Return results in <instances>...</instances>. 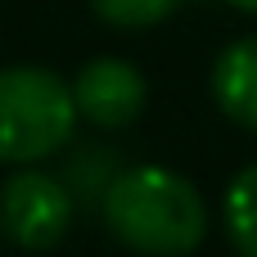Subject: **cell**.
Masks as SVG:
<instances>
[{"mask_svg":"<svg viewBox=\"0 0 257 257\" xmlns=\"http://www.w3.org/2000/svg\"><path fill=\"white\" fill-rule=\"evenodd\" d=\"M104 226L145 257H185L208 235V203L190 176L172 167H126L104 190Z\"/></svg>","mask_w":257,"mask_h":257,"instance_id":"obj_1","label":"cell"},{"mask_svg":"<svg viewBox=\"0 0 257 257\" xmlns=\"http://www.w3.org/2000/svg\"><path fill=\"white\" fill-rule=\"evenodd\" d=\"M77 99L50 68H5L0 72V163L27 167L59 154L77 126Z\"/></svg>","mask_w":257,"mask_h":257,"instance_id":"obj_2","label":"cell"},{"mask_svg":"<svg viewBox=\"0 0 257 257\" xmlns=\"http://www.w3.org/2000/svg\"><path fill=\"white\" fill-rule=\"evenodd\" d=\"M0 230L18 248H54L72 230V194L59 176L36 172L32 163L0 185Z\"/></svg>","mask_w":257,"mask_h":257,"instance_id":"obj_3","label":"cell"},{"mask_svg":"<svg viewBox=\"0 0 257 257\" xmlns=\"http://www.w3.org/2000/svg\"><path fill=\"white\" fill-rule=\"evenodd\" d=\"M72 99H77V113L86 122L117 131L145 113L149 86H145V72L126 59H90L72 77Z\"/></svg>","mask_w":257,"mask_h":257,"instance_id":"obj_4","label":"cell"},{"mask_svg":"<svg viewBox=\"0 0 257 257\" xmlns=\"http://www.w3.org/2000/svg\"><path fill=\"white\" fill-rule=\"evenodd\" d=\"M212 99L239 126L257 131V36L226 45L212 63Z\"/></svg>","mask_w":257,"mask_h":257,"instance_id":"obj_5","label":"cell"},{"mask_svg":"<svg viewBox=\"0 0 257 257\" xmlns=\"http://www.w3.org/2000/svg\"><path fill=\"white\" fill-rule=\"evenodd\" d=\"M221 212H226V235L239 248V257H257V163L230 181Z\"/></svg>","mask_w":257,"mask_h":257,"instance_id":"obj_6","label":"cell"},{"mask_svg":"<svg viewBox=\"0 0 257 257\" xmlns=\"http://www.w3.org/2000/svg\"><path fill=\"white\" fill-rule=\"evenodd\" d=\"M90 9L113 27H154L181 9V0H90Z\"/></svg>","mask_w":257,"mask_h":257,"instance_id":"obj_7","label":"cell"},{"mask_svg":"<svg viewBox=\"0 0 257 257\" xmlns=\"http://www.w3.org/2000/svg\"><path fill=\"white\" fill-rule=\"evenodd\" d=\"M226 5H235V9H244V14H257V0H226Z\"/></svg>","mask_w":257,"mask_h":257,"instance_id":"obj_8","label":"cell"}]
</instances>
